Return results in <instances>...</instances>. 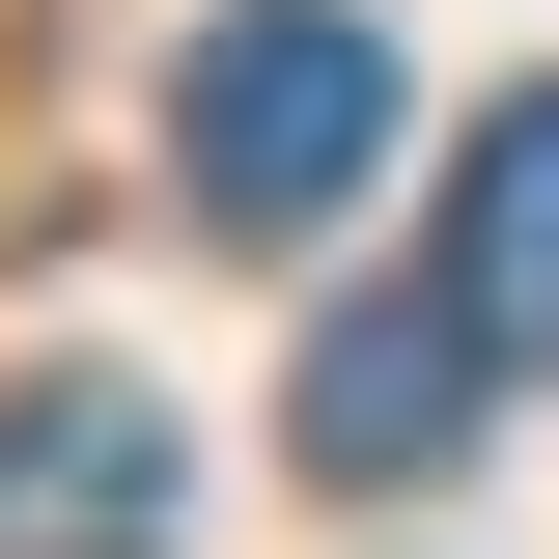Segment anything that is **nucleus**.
<instances>
[{
  "label": "nucleus",
  "mask_w": 559,
  "mask_h": 559,
  "mask_svg": "<svg viewBox=\"0 0 559 559\" xmlns=\"http://www.w3.org/2000/svg\"><path fill=\"white\" fill-rule=\"evenodd\" d=\"M364 168H392V28L364 0H224L197 57H168V197L224 252H308Z\"/></svg>",
  "instance_id": "1"
},
{
  "label": "nucleus",
  "mask_w": 559,
  "mask_h": 559,
  "mask_svg": "<svg viewBox=\"0 0 559 559\" xmlns=\"http://www.w3.org/2000/svg\"><path fill=\"white\" fill-rule=\"evenodd\" d=\"M476 392H503V336L448 308V280H392V308H336V336H308V392H280V448L392 503V476H448V448H476Z\"/></svg>",
  "instance_id": "2"
},
{
  "label": "nucleus",
  "mask_w": 559,
  "mask_h": 559,
  "mask_svg": "<svg viewBox=\"0 0 559 559\" xmlns=\"http://www.w3.org/2000/svg\"><path fill=\"white\" fill-rule=\"evenodd\" d=\"M0 559H168V392H112V364L0 392Z\"/></svg>",
  "instance_id": "3"
},
{
  "label": "nucleus",
  "mask_w": 559,
  "mask_h": 559,
  "mask_svg": "<svg viewBox=\"0 0 559 559\" xmlns=\"http://www.w3.org/2000/svg\"><path fill=\"white\" fill-rule=\"evenodd\" d=\"M419 280H448L503 364H559V84H503V112H476V168H448V252H419Z\"/></svg>",
  "instance_id": "4"
}]
</instances>
